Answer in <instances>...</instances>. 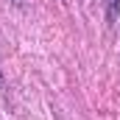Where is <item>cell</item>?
I'll return each mask as SVG.
<instances>
[{"label":"cell","mask_w":120,"mask_h":120,"mask_svg":"<svg viewBox=\"0 0 120 120\" xmlns=\"http://www.w3.org/2000/svg\"><path fill=\"white\" fill-rule=\"evenodd\" d=\"M106 6H109V20H115V6H117V0H106Z\"/></svg>","instance_id":"cell-1"},{"label":"cell","mask_w":120,"mask_h":120,"mask_svg":"<svg viewBox=\"0 0 120 120\" xmlns=\"http://www.w3.org/2000/svg\"><path fill=\"white\" fill-rule=\"evenodd\" d=\"M0 90H3V75H0Z\"/></svg>","instance_id":"cell-2"}]
</instances>
